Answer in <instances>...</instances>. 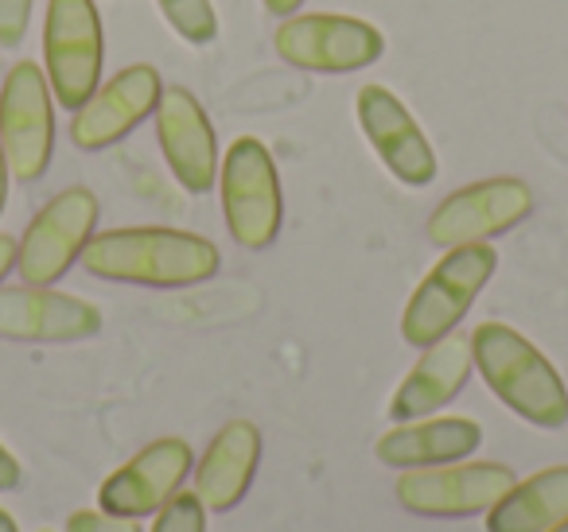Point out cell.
Masks as SVG:
<instances>
[{
    "instance_id": "obj_1",
    "label": "cell",
    "mask_w": 568,
    "mask_h": 532,
    "mask_svg": "<svg viewBox=\"0 0 568 532\" xmlns=\"http://www.w3.org/2000/svg\"><path fill=\"white\" fill-rule=\"evenodd\" d=\"M219 245L172 226H125L94 234L82 249V268L98 280L141 288H191L219 273Z\"/></svg>"
},
{
    "instance_id": "obj_2",
    "label": "cell",
    "mask_w": 568,
    "mask_h": 532,
    "mask_svg": "<svg viewBox=\"0 0 568 532\" xmlns=\"http://www.w3.org/2000/svg\"><path fill=\"white\" fill-rule=\"evenodd\" d=\"M475 369L487 389L526 423L557 431L568 423V389L549 358L521 330L506 323H479L471 330Z\"/></svg>"
},
{
    "instance_id": "obj_3",
    "label": "cell",
    "mask_w": 568,
    "mask_h": 532,
    "mask_svg": "<svg viewBox=\"0 0 568 532\" xmlns=\"http://www.w3.org/2000/svg\"><path fill=\"white\" fill-rule=\"evenodd\" d=\"M498 268V253L487 242L456 245L448 249L428 276L417 284V291L409 296L402 311V338L417 350L448 338L452 330L464 323V315L475 307L479 291L487 288V280Z\"/></svg>"
},
{
    "instance_id": "obj_4",
    "label": "cell",
    "mask_w": 568,
    "mask_h": 532,
    "mask_svg": "<svg viewBox=\"0 0 568 532\" xmlns=\"http://www.w3.org/2000/svg\"><path fill=\"white\" fill-rule=\"evenodd\" d=\"M219 191L230 237L245 249H268L281 234L284 195L273 152L257 136H237L226 149Z\"/></svg>"
},
{
    "instance_id": "obj_5",
    "label": "cell",
    "mask_w": 568,
    "mask_h": 532,
    "mask_svg": "<svg viewBox=\"0 0 568 532\" xmlns=\"http://www.w3.org/2000/svg\"><path fill=\"white\" fill-rule=\"evenodd\" d=\"M105 40L94 0H48L43 20V74L63 110H82L102 86Z\"/></svg>"
},
{
    "instance_id": "obj_6",
    "label": "cell",
    "mask_w": 568,
    "mask_h": 532,
    "mask_svg": "<svg viewBox=\"0 0 568 532\" xmlns=\"http://www.w3.org/2000/svg\"><path fill=\"white\" fill-rule=\"evenodd\" d=\"M276 55L316 74H351L386 55V35L363 17L343 12H293L273 32Z\"/></svg>"
},
{
    "instance_id": "obj_7",
    "label": "cell",
    "mask_w": 568,
    "mask_h": 532,
    "mask_svg": "<svg viewBox=\"0 0 568 532\" xmlns=\"http://www.w3.org/2000/svg\"><path fill=\"white\" fill-rule=\"evenodd\" d=\"M0 144L20 183L48 175L55 152V94L36 63H17L0 86Z\"/></svg>"
},
{
    "instance_id": "obj_8",
    "label": "cell",
    "mask_w": 568,
    "mask_h": 532,
    "mask_svg": "<svg viewBox=\"0 0 568 532\" xmlns=\"http://www.w3.org/2000/svg\"><path fill=\"white\" fill-rule=\"evenodd\" d=\"M98 195L87 187H67L28 222L24 237L17 245V273L24 284L51 288L74 260H82V249L90 245L98 229Z\"/></svg>"
},
{
    "instance_id": "obj_9",
    "label": "cell",
    "mask_w": 568,
    "mask_h": 532,
    "mask_svg": "<svg viewBox=\"0 0 568 532\" xmlns=\"http://www.w3.org/2000/svg\"><path fill=\"white\" fill-rule=\"evenodd\" d=\"M518 482L503 462H444V467L402 470L397 478V501L417 516H459L487 513L510 485Z\"/></svg>"
},
{
    "instance_id": "obj_10",
    "label": "cell",
    "mask_w": 568,
    "mask_h": 532,
    "mask_svg": "<svg viewBox=\"0 0 568 532\" xmlns=\"http://www.w3.org/2000/svg\"><path fill=\"white\" fill-rule=\"evenodd\" d=\"M529 211H534V191H529L526 180L498 175V180L471 183V187H459L456 195H448L433 211L428 242L440 245V249L487 242V237L514 229Z\"/></svg>"
},
{
    "instance_id": "obj_11",
    "label": "cell",
    "mask_w": 568,
    "mask_h": 532,
    "mask_svg": "<svg viewBox=\"0 0 568 532\" xmlns=\"http://www.w3.org/2000/svg\"><path fill=\"white\" fill-rule=\"evenodd\" d=\"M355 117L363 125L371 149L378 152V160L389 167V175L397 183H405V187H428L436 180L440 160H436L425 129L417 125L409 105L394 90L378 86V82H366L355 98Z\"/></svg>"
},
{
    "instance_id": "obj_12",
    "label": "cell",
    "mask_w": 568,
    "mask_h": 532,
    "mask_svg": "<svg viewBox=\"0 0 568 532\" xmlns=\"http://www.w3.org/2000/svg\"><path fill=\"white\" fill-rule=\"evenodd\" d=\"M164 98V82L160 71L149 63H133L118 71L110 82L94 90L82 110H74L71 121V141L82 152H102L110 144L125 141L144 117H152Z\"/></svg>"
},
{
    "instance_id": "obj_13",
    "label": "cell",
    "mask_w": 568,
    "mask_h": 532,
    "mask_svg": "<svg viewBox=\"0 0 568 532\" xmlns=\"http://www.w3.org/2000/svg\"><path fill=\"white\" fill-rule=\"evenodd\" d=\"M191 474V443L187 439H156L136 451L125 467H118L98 490V505L113 516L141 521L168 505Z\"/></svg>"
},
{
    "instance_id": "obj_14",
    "label": "cell",
    "mask_w": 568,
    "mask_h": 532,
    "mask_svg": "<svg viewBox=\"0 0 568 532\" xmlns=\"http://www.w3.org/2000/svg\"><path fill=\"white\" fill-rule=\"evenodd\" d=\"M156 141L175 183L191 195H206L219 183V141L199 98L183 86H164L156 105Z\"/></svg>"
},
{
    "instance_id": "obj_15",
    "label": "cell",
    "mask_w": 568,
    "mask_h": 532,
    "mask_svg": "<svg viewBox=\"0 0 568 532\" xmlns=\"http://www.w3.org/2000/svg\"><path fill=\"white\" fill-rule=\"evenodd\" d=\"M102 330V311L90 299L51 288H0V338L12 342H82Z\"/></svg>"
},
{
    "instance_id": "obj_16",
    "label": "cell",
    "mask_w": 568,
    "mask_h": 532,
    "mask_svg": "<svg viewBox=\"0 0 568 532\" xmlns=\"http://www.w3.org/2000/svg\"><path fill=\"white\" fill-rule=\"evenodd\" d=\"M471 369H475L471 335L452 330L448 338L425 346L420 361L402 377L394 400H389V420L409 423V420L436 416L444 405H452V400L459 397V389L467 385Z\"/></svg>"
},
{
    "instance_id": "obj_17",
    "label": "cell",
    "mask_w": 568,
    "mask_h": 532,
    "mask_svg": "<svg viewBox=\"0 0 568 532\" xmlns=\"http://www.w3.org/2000/svg\"><path fill=\"white\" fill-rule=\"evenodd\" d=\"M261 462V431L250 420H230L195 467V498L206 513H230L250 493Z\"/></svg>"
},
{
    "instance_id": "obj_18",
    "label": "cell",
    "mask_w": 568,
    "mask_h": 532,
    "mask_svg": "<svg viewBox=\"0 0 568 532\" xmlns=\"http://www.w3.org/2000/svg\"><path fill=\"white\" fill-rule=\"evenodd\" d=\"M483 443V428L467 416H440V420H409L389 428L378 439L374 454L382 467L394 470H425L444 467V462L471 459Z\"/></svg>"
},
{
    "instance_id": "obj_19",
    "label": "cell",
    "mask_w": 568,
    "mask_h": 532,
    "mask_svg": "<svg viewBox=\"0 0 568 532\" xmlns=\"http://www.w3.org/2000/svg\"><path fill=\"white\" fill-rule=\"evenodd\" d=\"M568 516V467L518 478L487 509V532H545Z\"/></svg>"
},
{
    "instance_id": "obj_20",
    "label": "cell",
    "mask_w": 568,
    "mask_h": 532,
    "mask_svg": "<svg viewBox=\"0 0 568 532\" xmlns=\"http://www.w3.org/2000/svg\"><path fill=\"white\" fill-rule=\"evenodd\" d=\"M156 9L164 12V20L180 40L195 43V48L219 40V12L211 0H156Z\"/></svg>"
},
{
    "instance_id": "obj_21",
    "label": "cell",
    "mask_w": 568,
    "mask_h": 532,
    "mask_svg": "<svg viewBox=\"0 0 568 532\" xmlns=\"http://www.w3.org/2000/svg\"><path fill=\"white\" fill-rule=\"evenodd\" d=\"M152 532H206V505L195 498V490H180L156 513Z\"/></svg>"
},
{
    "instance_id": "obj_22",
    "label": "cell",
    "mask_w": 568,
    "mask_h": 532,
    "mask_svg": "<svg viewBox=\"0 0 568 532\" xmlns=\"http://www.w3.org/2000/svg\"><path fill=\"white\" fill-rule=\"evenodd\" d=\"M36 0H0V48H20L32 24Z\"/></svg>"
},
{
    "instance_id": "obj_23",
    "label": "cell",
    "mask_w": 568,
    "mask_h": 532,
    "mask_svg": "<svg viewBox=\"0 0 568 532\" xmlns=\"http://www.w3.org/2000/svg\"><path fill=\"white\" fill-rule=\"evenodd\" d=\"M67 532H141V524L129 521V516H113V513H98V509H74Z\"/></svg>"
},
{
    "instance_id": "obj_24",
    "label": "cell",
    "mask_w": 568,
    "mask_h": 532,
    "mask_svg": "<svg viewBox=\"0 0 568 532\" xmlns=\"http://www.w3.org/2000/svg\"><path fill=\"white\" fill-rule=\"evenodd\" d=\"M20 482H24V470H20V459L9 451V447L0 443V493L20 490Z\"/></svg>"
},
{
    "instance_id": "obj_25",
    "label": "cell",
    "mask_w": 568,
    "mask_h": 532,
    "mask_svg": "<svg viewBox=\"0 0 568 532\" xmlns=\"http://www.w3.org/2000/svg\"><path fill=\"white\" fill-rule=\"evenodd\" d=\"M17 237H9V234H0V280L17 268Z\"/></svg>"
},
{
    "instance_id": "obj_26",
    "label": "cell",
    "mask_w": 568,
    "mask_h": 532,
    "mask_svg": "<svg viewBox=\"0 0 568 532\" xmlns=\"http://www.w3.org/2000/svg\"><path fill=\"white\" fill-rule=\"evenodd\" d=\"M261 4H265V12H268V17L284 20V17H293V12H301V4H304V0H261Z\"/></svg>"
},
{
    "instance_id": "obj_27",
    "label": "cell",
    "mask_w": 568,
    "mask_h": 532,
    "mask_svg": "<svg viewBox=\"0 0 568 532\" xmlns=\"http://www.w3.org/2000/svg\"><path fill=\"white\" fill-rule=\"evenodd\" d=\"M9 180H12V167H9V156H4V144H0V214L9 206Z\"/></svg>"
},
{
    "instance_id": "obj_28",
    "label": "cell",
    "mask_w": 568,
    "mask_h": 532,
    "mask_svg": "<svg viewBox=\"0 0 568 532\" xmlns=\"http://www.w3.org/2000/svg\"><path fill=\"white\" fill-rule=\"evenodd\" d=\"M0 532H20L17 521H12V513H4V509H0Z\"/></svg>"
},
{
    "instance_id": "obj_29",
    "label": "cell",
    "mask_w": 568,
    "mask_h": 532,
    "mask_svg": "<svg viewBox=\"0 0 568 532\" xmlns=\"http://www.w3.org/2000/svg\"><path fill=\"white\" fill-rule=\"evenodd\" d=\"M545 532H568V516H565V521L552 524V529H545Z\"/></svg>"
}]
</instances>
